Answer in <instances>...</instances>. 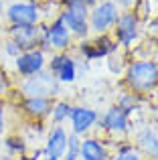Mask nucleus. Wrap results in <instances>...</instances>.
Segmentation results:
<instances>
[{"label": "nucleus", "instance_id": "aec40b11", "mask_svg": "<svg viewBox=\"0 0 158 160\" xmlns=\"http://www.w3.org/2000/svg\"><path fill=\"white\" fill-rule=\"evenodd\" d=\"M93 4H97V0H69L65 6H83V8H89V6H93Z\"/></svg>", "mask_w": 158, "mask_h": 160}, {"label": "nucleus", "instance_id": "c85d7f7f", "mask_svg": "<svg viewBox=\"0 0 158 160\" xmlns=\"http://www.w3.org/2000/svg\"><path fill=\"white\" fill-rule=\"evenodd\" d=\"M0 53H2V41H0Z\"/></svg>", "mask_w": 158, "mask_h": 160}, {"label": "nucleus", "instance_id": "20e7f679", "mask_svg": "<svg viewBox=\"0 0 158 160\" xmlns=\"http://www.w3.org/2000/svg\"><path fill=\"white\" fill-rule=\"evenodd\" d=\"M57 91H59V81L43 71L24 83V93H28V98H49V95H57Z\"/></svg>", "mask_w": 158, "mask_h": 160}, {"label": "nucleus", "instance_id": "a211bd4d", "mask_svg": "<svg viewBox=\"0 0 158 160\" xmlns=\"http://www.w3.org/2000/svg\"><path fill=\"white\" fill-rule=\"evenodd\" d=\"M71 106L69 103H65V102H59L57 106H53V118H55V122H63V120H67L69 116H71Z\"/></svg>", "mask_w": 158, "mask_h": 160}, {"label": "nucleus", "instance_id": "cd10ccee", "mask_svg": "<svg viewBox=\"0 0 158 160\" xmlns=\"http://www.w3.org/2000/svg\"><path fill=\"white\" fill-rule=\"evenodd\" d=\"M2 28H4V27H2V18H0V32H2Z\"/></svg>", "mask_w": 158, "mask_h": 160}, {"label": "nucleus", "instance_id": "c756f323", "mask_svg": "<svg viewBox=\"0 0 158 160\" xmlns=\"http://www.w3.org/2000/svg\"><path fill=\"white\" fill-rule=\"evenodd\" d=\"M63 2H65V4H67V2H69V0H63Z\"/></svg>", "mask_w": 158, "mask_h": 160}, {"label": "nucleus", "instance_id": "bb28decb", "mask_svg": "<svg viewBox=\"0 0 158 160\" xmlns=\"http://www.w3.org/2000/svg\"><path fill=\"white\" fill-rule=\"evenodd\" d=\"M67 160H77V156H75V154H69V156H67Z\"/></svg>", "mask_w": 158, "mask_h": 160}, {"label": "nucleus", "instance_id": "f8f14e48", "mask_svg": "<svg viewBox=\"0 0 158 160\" xmlns=\"http://www.w3.org/2000/svg\"><path fill=\"white\" fill-rule=\"evenodd\" d=\"M71 124H73V132L83 134L85 130H89L97 120V113L89 108H73L71 109Z\"/></svg>", "mask_w": 158, "mask_h": 160}, {"label": "nucleus", "instance_id": "7ed1b4c3", "mask_svg": "<svg viewBox=\"0 0 158 160\" xmlns=\"http://www.w3.org/2000/svg\"><path fill=\"white\" fill-rule=\"evenodd\" d=\"M118 4L114 0H103L101 4H95V8L91 10V16H89V22H91V28L95 32H106L110 27H114L116 20H118Z\"/></svg>", "mask_w": 158, "mask_h": 160}, {"label": "nucleus", "instance_id": "423d86ee", "mask_svg": "<svg viewBox=\"0 0 158 160\" xmlns=\"http://www.w3.org/2000/svg\"><path fill=\"white\" fill-rule=\"evenodd\" d=\"M8 35H10V41H14L18 45L20 53L37 49V45L41 43V37H43L41 28L37 24H31V27H10Z\"/></svg>", "mask_w": 158, "mask_h": 160}, {"label": "nucleus", "instance_id": "6e6552de", "mask_svg": "<svg viewBox=\"0 0 158 160\" xmlns=\"http://www.w3.org/2000/svg\"><path fill=\"white\" fill-rule=\"evenodd\" d=\"M14 61H16V69H18L20 75L32 77V75H37V73L43 71V67H45V53L41 51V49H32V51L20 53Z\"/></svg>", "mask_w": 158, "mask_h": 160}, {"label": "nucleus", "instance_id": "a878e982", "mask_svg": "<svg viewBox=\"0 0 158 160\" xmlns=\"http://www.w3.org/2000/svg\"><path fill=\"white\" fill-rule=\"evenodd\" d=\"M2 12H4V4H2V0H0V18H2Z\"/></svg>", "mask_w": 158, "mask_h": 160}, {"label": "nucleus", "instance_id": "7c9ffc66", "mask_svg": "<svg viewBox=\"0 0 158 160\" xmlns=\"http://www.w3.org/2000/svg\"><path fill=\"white\" fill-rule=\"evenodd\" d=\"M156 99H158V95H156Z\"/></svg>", "mask_w": 158, "mask_h": 160}, {"label": "nucleus", "instance_id": "2eb2a0df", "mask_svg": "<svg viewBox=\"0 0 158 160\" xmlns=\"http://www.w3.org/2000/svg\"><path fill=\"white\" fill-rule=\"evenodd\" d=\"M24 109H27V113H31V116L41 118V116H47L53 108H51L49 98H27Z\"/></svg>", "mask_w": 158, "mask_h": 160}, {"label": "nucleus", "instance_id": "39448f33", "mask_svg": "<svg viewBox=\"0 0 158 160\" xmlns=\"http://www.w3.org/2000/svg\"><path fill=\"white\" fill-rule=\"evenodd\" d=\"M87 18H89V12L83 6H67L61 12V20H63V24L67 27V31L75 32L79 37H85L87 31H89Z\"/></svg>", "mask_w": 158, "mask_h": 160}, {"label": "nucleus", "instance_id": "6ab92c4d", "mask_svg": "<svg viewBox=\"0 0 158 160\" xmlns=\"http://www.w3.org/2000/svg\"><path fill=\"white\" fill-rule=\"evenodd\" d=\"M4 53H6L8 55V57H18V55H20V49H18V45H16L14 43V41H8V43H4Z\"/></svg>", "mask_w": 158, "mask_h": 160}, {"label": "nucleus", "instance_id": "9b49d317", "mask_svg": "<svg viewBox=\"0 0 158 160\" xmlns=\"http://www.w3.org/2000/svg\"><path fill=\"white\" fill-rule=\"evenodd\" d=\"M67 150V134L63 128H55L49 136L47 148H45V156L47 160H59Z\"/></svg>", "mask_w": 158, "mask_h": 160}, {"label": "nucleus", "instance_id": "b1692460", "mask_svg": "<svg viewBox=\"0 0 158 160\" xmlns=\"http://www.w3.org/2000/svg\"><path fill=\"white\" fill-rule=\"evenodd\" d=\"M4 132V103L0 102V134Z\"/></svg>", "mask_w": 158, "mask_h": 160}, {"label": "nucleus", "instance_id": "0eeeda50", "mask_svg": "<svg viewBox=\"0 0 158 160\" xmlns=\"http://www.w3.org/2000/svg\"><path fill=\"white\" fill-rule=\"evenodd\" d=\"M69 39H71V32L67 31V27L63 24V20L57 18L53 24H49L47 31L43 32V37H41V41H43V49H59V51H63V49L69 47Z\"/></svg>", "mask_w": 158, "mask_h": 160}, {"label": "nucleus", "instance_id": "412c9836", "mask_svg": "<svg viewBox=\"0 0 158 160\" xmlns=\"http://www.w3.org/2000/svg\"><path fill=\"white\" fill-rule=\"evenodd\" d=\"M116 160H140V158H138V154L132 152L130 148H124L122 152L118 154V158H116Z\"/></svg>", "mask_w": 158, "mask_h": 160}, {"label": "nucleus", "instance_id": "f3484780", "mask_svg": "<svg viewBox=\"0 0 158 160\" xmlns=\"http://www.w3.org/2000/svg\"><path fill=\"white\" fill-rule=\"evenodd\" d=\"M138 144L142 146L144 152H148L150 156H158V138L152 130H144L138 136Z\"/></svg>", "mask_w": 158, "mask_h": 160}, {"label": "nucleus", "instance_id": "1a4fd4ad", "mask_svg": "<svg viewBox=\"0 0 158 160\" xmlns=\"http://www.w3.org/2000/svg\"><path fill=\"white\" fill-rule=\"evenodd\" d=\"M116 37H118L120 45H126V47L138 37V16L134 12H126V14L118 16V20H116Z\"/></svg>", "mask_w": 158, "mask_h": 160}, {"label": "nucleus", "instance_id": "4be33fe9", "mask_svg": "<svg viewBox=\"0 0 158 160\" xmlns=\"http://www.w3.org/2000/svg\"><path fill=\"white\" fill-rule=\"evenodd\" d=\"M6 89H8V79H6V73L0 69V95H2Z\"/></svg>", "mask_w": 158, "mask_h": 160}, {"label": "nucleus", "instance_id": "f03ea898", "mask_svg": "<svg viewBox=\"0 0 158 160\" xmlns=\"http://www.w3.org/2000/svg\"><path fill=\"white\" fill-rule=\"evenodd\" d=\"M6 18L12 27H31L41 20V8L32 2H14L6 8Z\"/></svg>", "mask_w": 158, "mask_h": 160}, {"label": "nucleus", "instance_id": "5701e85b", "mask_svg": "<svg viewBox=\"0 0 158 160\" xmlns=\"http://www.w3.org/2000/svg\"><path fill=\"white\" fill-rule=\"evenodd\" d=\"M6 146H8L10 150H22V144H18V140H14V138H8Z\"/></svg>", "mask_w": 158, "mask_h": 160}, {"label": "nucleus", "instance_id": "ddd939ff", "mask_svg": "<svg viewBox=\"0 0 158 160\" xmlns=\"http://www.w3.org/2000/svg\"><path fill=\"white\" fill-rule=\"evenodd\" d=\"M114 49H116V45L111 43L107 37H101V39H97L95 43L83 45V47H81V53L85 55L87 59H97V57H106V55L111 53Z\"/></svg>", "mask_w": 158, "mask_h": 160}, {"label": "nucleus", "instance_id": "393cba45", "mask_svg": "<svg viewBox=\"0 0 158 160\" xmlns=\"http://www.w3.org/2000/svg\"><path fill=\"white\" fill-rule=\"evenodd\" d=\"M120 6V4H122V6H126V8H130V6H134L136 4V0H118V2H116Z\"/></svg>", "mask_w": 158, "mask_h": 160}, {"label": "nucleus", "instance_id": "f257e3e1", "mask_svg": "<svg viewBox=\"0 0 158 160\" xmlns=\"http://www.w3.org/2000/svg\"><path fill=\"white\" fill-rule=\"evenodd\" d=\"M128 83L136 91H148L158 85V63L138 61L132 63L128 69Z\"/></svg>", "mask_w": 158, "mask_h": 160}, {"label": "nucleus", "instance_id": "dca6fc26", "mask_svg": "<svg viewBox=\"0 0 158 160\" xmlns=\"http://www.w3.org/2000/svg\"><path fill=\"white\" fill-rule=\"evenodd\" d=\"M79 154L83 156V160H107L106 152H103L101 144L97 140H85L79 146Z\"/></svg>", "mask_w": 158, "mask_h": 160}, {"label": "nucleus", "instance_id": "4468645a", "mask_svg": "<svg viewBox=\"0 0 158 160\" xmlns=\"http://www.w3.org/2000/svg\"><path fill=\"white\" fill-rule=\"evenodd\" d=\"M103 124H106L107 130H111V132H124V130L128 128V118H126V112H124L122 108H111L110 112L106 113V118H103Z\"/></svg>", "mask_w": 158, "mask_h": 160}, {"label": "nucleus", "instance_id": "9d476101", "mask_svg": "<svg viewBox=\"0 0 158 160\" xmlns=\"http://www.w3.org/2000/svg\"><path fill=\"white\" fill-rule=\"evenodd\" d=\"M51 71H53L57 81L71 83V81H75L77 67H75V61L71 57H67V55H55L51 59Z\"/></svg>", "mask_w": 158, "mask_h": 160}]
</instances>
